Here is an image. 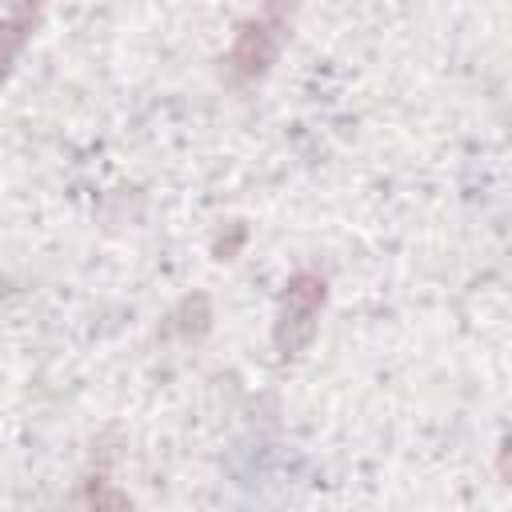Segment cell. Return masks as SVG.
<instances>
[{
    "label": "cell",
    "mask_w": 512,
    "mask_h": 512,
    "mask_svg": "<svg viewBox=\"0 0 512 512\" xmlns=\"http://www.w3.org/2000/svg\"><path fill=\"white\" fill-rule=\"evenodd\" d=\"M328 300V284L320 272H296L288 284H284V296H280V312H276V352L280 356H300L312 336H316V320H320V308Z\"/></svg>",
    "instance_id": "obj_1"
},
{
    "label": "cell",
    "mask_w": 512,
    "mask_h": 512,
    "mask_svg": "<svg viewBox=\"0 0 512 512\" xmlns=\"http://www.w3.org/2000/svg\"><path fill=\"white\" fill-rule=\"evenodd\" d=\"M288 12H292V0H264V12L240 24V32L232 40V52H228V68L240 80H252V76L268 72V64L280 52V40L288 32Z\"/></svg>",
    "instance_id": "obj_2"
},
{
    "label": "cell",
    "mask_w": 512,
    "mask_h": 512,
    "mask_svg": "<svg viewBox=\"0 0 512 512\" xmlns=\"http://www.w3.org/2000/svg\"><path fill=\"white\" fill-rule=\"evenodd\" d=\"M36 12H40V0H16V4L0 16V84L8 80L16 56L24 52L32 28H36Z\"/></svg>",
    "instance_id": "obj_3"
}]
</instances>
